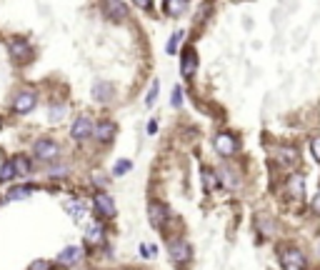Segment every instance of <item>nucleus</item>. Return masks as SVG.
Returning <instances> with one entry per match:
<instances>
[{
    "label": "nucleus",
    "instance_id": "nucleus-1",
    "mask_svg": "<svg viewBox=\"0 0 320 270\" xmlns=\"http://www.w3.org/2000/svg\"><path fill=\"white\" fill-rule=\"evenodd\" d=\"M280 265L283 270H305L308 260H305V253L298 250V248H285L280 253Z\"/></svg>",
    "mask_w": 320,
    "mask_h": 270
},
{
    "label": "nucleus",
    "instance_id": "nucleus-2",
    "mask_svg": "<svg viewBox=\"0 0 320 270\" xmlns=\"http://www.w3.org/2000/svg\"><path fill=\"white\" fill-rule=\"evenodd\" d=\"M33 153H35L40 160H53V158L60 153V148H58V143H55V140H48V138H43V140H38V143H35Z\"/></svg>",
    "mask_w": 320,
    "mask_h": 270
},
{
    "label": "nucleus",
    "instance_id": "nucleus-3",
    "mask_svg": "<svg viewBox=\"0 0 320 270\" xmlns=\"http://www.w3.org/2000/svg\"><path fill=\"white\" fill-rule=\"evenodd\" d=\"M35 103H38V95H35L33 90H20V93L15 95L13 108H15L18 113H30V110L35 108Z\"/></svg>",
    "mask_w": 320,
    "mask_h": 270
},
{
    "label": "nucleus",
    "instance_id": "nucleus-4",
    "mask_svg": "<svg viewBox=\"0 0 320 270\" xmlns=\"http://www.w3.org/2000/svg\"><path fill=\"white\" fill-rule=\"evenodd\" d=\"M215 150L220 155H233L238 150V140L230 135V133H218L215 135Z\"/></svg>",
    "mask_w": 320,
    "mask_h": 270
},
{
    "label": "nucleus",
    "instance_id": "nucleus-5",
    "mask_svg": "<svg viewBox=\"0 0 320 270\" xmlns=\"http://www.w3.org/2000/svg\"><path fill=\"white\" fill-rule=\"evenodd\" d=\"M93 203H95V210H98L100 215H105V218H113V215H115V203H113V198H110V195L98 193Z\"/></svg>",
    "mask_w": 320,
    "mask_h": 270
},
{
    "label": "nucleus",
    "instance_id": "nucleus-6",
    "mask_svg": "<svg viewBox=\"0 0 320 270\" xmlns=\"http://www.w3.org/2000/svg\"><path fill=\"white\" fill-rule=\"evenodd\" d=\"M70 133H73L75 140H85L90 133H95V128H93V123H90L88 118H78V120L73 123V130H70Z\"/></svg>",
    "mask_w": 320,
    "mask_h": 270
},
{
    "label": "nucleus",
    "instance_id": "nucleus-7",
    "mask_svg": "<svg viewBox=\"0 0 320 270\" xmlns=\"http://www.w3.org/2000/svg\"><path fill=\"white\" fill-rule=\"evenodd\" d=\"M170 255H173V260L185 263L190 258V245L185 240H170Z\"/></svg>",
    "mask_w": 320,
    "mask_h": 270
},
{
    "label": "nucleus",
    "instance_id": "nucleus-8",
    "mask_svg": "<svg viewBox=\"0 0 320 270\" xmlns=\"http://www.w3.org/2000/svg\"><path fill=\"white\" fill-rule=\"evenodd\" d=\"M195 68H198L195 50H193V48H188V50L183 53V65H180V70H183V75H185V78H190V75L195 73Z\"/></svg>",
    "mask_w": 320,
    "mask_h": 270
},
{
    "label": "nucleus",
    "instance_id": "nucleus-9",
    "mask_svg": "<svg viewBox=\"0 0 320 270\" xmlns=\"http://www.w3.org/2000/svg\"><path fill=\"white\" fill-rule=\"evenodd\" d=\"M103 10L113 18V20H123L128 15V5L125 3H103Z\"/></svg>",
    "mask_w": 320,
    "mask_h": 270
},
{
    "label": "nucleus",
    "instance_id": "nucleus-10",
    "mask_svg": "<svg viewBox=\"0 0 320 270\" xmlns=\"http://www.w3.org/2000/svg\"><path fill=\"white\" fill-rule=\"evenodd\" d=\"M95 138L100 140V143H110L113 138H115V123H100L98 128H95Z\"/></svg>",
    "mask_w": 320,
    "mask_h": 270
},
{
    "label": "nucleus",
    "instance_id": "nucleus-11",
    "mask_svg": "<svg viewBox=\"0 0 320 270\" xmlns=\"http://www.w3.org/2000/svg\"><path fill=\"white\" fill-rule=\"evenodd\" d=\"M93 98L100 100V103H108V100L113 98V85H110V83H95V88H93Z\"/></svg>",
    "mask_w": 320,
    "mask_h": 270
},
{
    "label": "nucleus",
    "instance_id": "nucleus-12",
    "mask_svg": "<svg viewBox=\"0 0 320 270\" xmlns=\"http://www.w3.org/2000/svg\"><path fill=\"white\" fill-rule=\"evenodd\" d=\"M65 210L70 213L73 220H80V218L88 213V205H85L83 200H68V203H65Z\"/></svg>",
    "mask_w": 320,
    "mask_h": 270
},
{
    "label": "nucleus",
    "instance_id": "nucleus-13",
    "mask_svg": "<svg viewBox=\"0 0 320 270\" xmlns=\"http://www.w3.org/2000/svg\"><path fill=\"white\" fill-rule=\"evenodd\" d=\"M148 213H150V223H153L155 228H160V225H163V220H165V208H163L160 203H155V200H153V203L148 205Z\"/></svg>",
    "mask_w": 320,
    "mask_h": 270
},
{
    "label": "nucleus",
    "instance_id": "nucleus-14",
    "mask_svg": "<svg viewBox=\"0 0 320 270\" xmlns=\"http://www.w3.org/2000/svg\"><path fill=\"white\" fill-rule=\"evenodd\" d=\"M288 190H290L295 198H300V195L305 193V183H303V175H300V173H293V175H290V180H288Z\"/></svg>",
    "mask_w": 320,
    "mask_h": 270
},
{
    "label": "nucleus",
    "instance_id": "nucleus-15",
    "mask_svg": "<svg viewBox=\"0 0 320 270\" xmlns=\"http://www.w3.org/2000/svg\"><path fill=\"white\" fill-rule=\"evenodd\" d=\"M80 258V248H75V245H70V248H65L60 255H58V260L63 263V265H70V263H75Z\"/></svg>",
    "mask_w": 320,
    "mask_h": 270
},
{
    "label": "nucleus",
    "instance_id": "nucleus-16",
    "mask_svg": "<svg viewBox=\"0 0 320 270\" xmlns=\"http://www.w3.org/2000/svg\"><path fill=\"white\" fill-rule=\"evenodd\" d=\"M10 53H13L15 58H25V55L30 53V45H28L25 40H18V38H15V40H10Z\"/></svg>",
    "mask_w": 320,
    "mask_h": 270
},
{
    "label": "nucleus",
    "instance_id": "nucleus-17",
    "mask_svg": "<svg viewBox=\"0 0 320 270\" xmlns=\"http://www.w3.org/2000/svg\"><path fill=\"white\" fill-rule=\"evenodd\" d=\"M85 240L93 243V245L100 243V240H103V225H100V223H93V225L88 228V233H85Z\"/></svg>",
    "mask_w": 320,
    "mask_h": 270
},
{
    "label": "nucleus",
    "instance_id": "nucleus-18",
    "mask_svg": "<svg viewBox=\"0 0 320 270\" xmlns=\"http://www.w3.org/2000/svg\"><path fill=\"white\" fill-rule=\"evenodd\" d=\"M278 160L285 163V165L298 163V153H295V148H280V150H278Z\"/></svg>",
    "mask_w": 320,
    "mask_h": 270
},
{
    "label": "nucleus",
    "instance_id": "nucleus-19",
    "mask_svg": "<svg viewBox=\"0 0 320 270\" xmlns=\"http://www.w3.org/2000/svg\"><path fill=\"white\" fill-rule=\"evenodd\" d=\"M18 173H15V163L13 160H8V163H3V168H0V180H10V178H15Z\"/></svg>",
    "mask_w": 320,
    "mask_h": 270
},
{
    "label": "nucleus",
    "instance_id": "nucleus-20",
    "mask_svg": "<svg viewBox=\"0 0 320 270\" xmlns=\"http://www.w3.org/2000/svg\"><path fill=\"white\" fill-rule=\"evenodd\" d=\"M13 163H15V173H18V175H28V173H30L28 158H13Z\"/></svg>",
    "mask_w": 320,
    "mask_h": 270
},
{
    "label": "nucleus",
    "instance_id": "nucleus-21",
    "mask_svg": "<svg viewBox=\"0 0 320 270\" xmlns=\"http://www.w3.org/2000/svg\"><path fill=\"white\" fill-rule=\"evenodd\" d=\"M203 180H205V188H208V190L218 188V178H215L213 170H203Z\"/></svg>",
    "mask_w": 320,
    "mask_h": 270
},
{
    "label": "nucleus",
    "instance_id": "nucleus-22",
    "mask_svg": "<svg viewBox=\"0 0 320 270\" xmlns=\"http://www.w3.org/2000/svg\"><path fill=\"white\" fill-rule=\"evenodd\" d=\"M165 10H168L170 15H180V13L185 10V3H175V0H170V3H165Z\"/></svg>",
    "mask_w": 320,
    "mask_h": 270
},
{
    "label": "nucleus",
    "instance_id": "nucleus-23",
    "mask_svg": "<svg viewBox=\"0 0 320 270\" xmlns=\"http://www.w3.org/2000/svg\"><path fill=\"white\" fill-rule=\"evenodd\" d=\"M130 168H133V163H130V160H118V163H115V168H113V173H115V175H125Z\"/></svg>",
    "mask_w": 320,
    "mask_h": 270
},
{
    "label": "nucleus",
    "instance_id": "nucleus-24",
    "mask_svg": "<svg viewBox=\"0 0 320 270\" xmlns=\"http://www.w3.org/2000/svg\"><path fill=\"white\" fill-rule=\"evenodd\" d=\"M30 190H33V188H15V190H10V193H8V200H18V198H28V195H30Z\"/></svg>",
    "mask_w": 320,
    "mask_h": 270
},
{
    "label": "nucleus",
    "instance_id": "nucleus-25",
    "mask_svg": "<svg viewBox=\"0 0 320 270\" xmlns=\"http://www.w3.org/2000/svg\"><path fill=\"white\" fill-rule=\"evenodd\" d=\"M180 40H183V30H178V33H173V38L168 40V53H170V55L175 53V48H178V43H180Z\"/></svg>",
    "mask_w": 320,
    "mask_h": 270
},
{
    "label": "nucleus",
    "instance_id": "nucleus-26",
    "mask_svg": "<svg viewBox=\"0 0 320 270\" xmlns=\"http://www.w3.org/2000/svg\"><path fill=\"white\" fill-rule=\"evenodd\" d=\"M63 115H65V108H63V105H60V108H58V105H53V108H50V120H53V123L63 120Z\"/></svg>",
    "mask_w": 320,
    "mask_h": 270
},
{
    "label": "nucleus",
    "instance_id": "nucleus-27",
    "mask_svg": "<svg viewBox=\"0 0 320 270\" xmlns=\"http://www.w3.org/2000/svg\"><path fill=\"white\" fill-rule=\"evenodd\" d=\"M158 88H160V83H158V80H153V85H150V93H148V98H145V103H148V105H153V103H155Z\"/></svg>",
    "mask_w": 320,
    "mask_h": 270
},
{
    "label": "nucleus",
    "instance_id": "nucleus-28",
    "mask_svg": "<svg viewBox=\"0 0 320 270\" xmlns=\"http://www.w3.org/2000/svg\"><path fill=\"white\" fill-rule=\"evenodd\" d=\"M310 150H313V158H315V160L320 163V135L310 140Z\"/></svg>",
    "mask_w": 320,
    "mask_h": 270
},
{
    "label": "nucleus",
    "instance_id": "nucleus-29",
    "mask_svg": "<svg viewBox=\"0 0 320 270\" xmlns=\"http://www.w3.org/2000/svg\"><path fill=\"white\" fill-rule=\"evenodd\" d=\"M30 270H50V263H48V260H35V263L30 265Z\"/></svg>",
    "mask_w": 320,
    "mask_h": 270
},
{
    "label": "nucleus",
    "instance_id": "nucleus-30",
    "mask_svg": "<svg viewBox=\"0 0 320 270\" xmlns=\"http://www.w3.org/2000/svg\"><path fill=\"white\" fill-rule=\"evenodd\" d=\"M180 103H183V90H180V88H175V90H173V105L178 108Z\"/></svg>",
    "mask_w": 320,
    "mask_h": 270
},
{
    "label": "nucleus",
    "instance_id": "nucleus-31",
    "mask_svg": "<svg viewBox=\"0 0 320 270\" xmlns=\"http://www.w3.org/2000/svg\"><path fill=\"white\" fill-rule=\"evenodd\" d=\"M313 210H315V213L320 215V190H318V195L313 198Z\"/></svg>",
    "mask_w": 320,
    "mask_h": 270
}]
</instances>
